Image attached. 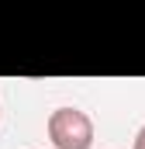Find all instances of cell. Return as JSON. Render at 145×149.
Segmentation results:
<instances>
[{
	"mask_svg": "<svg viewBox=\"0 0 145 149\" xmlns=\"http://www.w3.org/2000/svg\"><path fill=\"white\" fill-rule=\"evenodd\" d=\"M48 139L55 149H90L93 146V121L79 108H55L48 114Z\"/></svg>",
	"mask_w": 145,
	"mask_h": 149,
	"instance_id": "obj_1",
	"label": "cell"
},
{
	"mask_svg": "<svg viewBox=\"0 0 145 149\" xmlns=\"http://www.w3.org/2000/svg\"><path fill=\"white\" fill-rule=\"evenodd\" d=\"M131 149H145V125L138 128V135H135V142H131Z\"/></svg>",
	"mask_w": 145,
	"mask_h": 149,
	"instance_id": "obj_2",
	"label": "cell"
}]
</instances>
